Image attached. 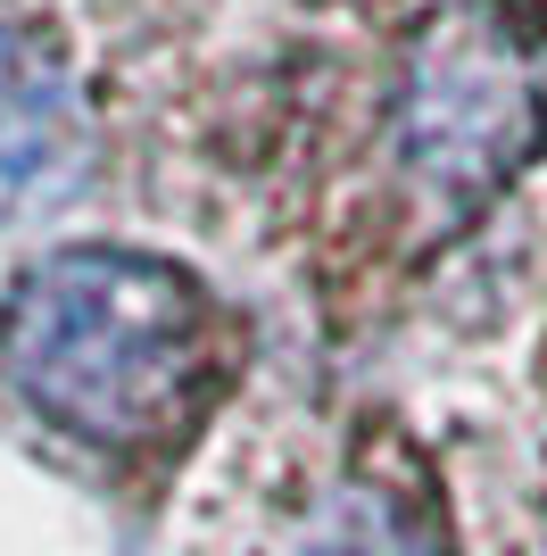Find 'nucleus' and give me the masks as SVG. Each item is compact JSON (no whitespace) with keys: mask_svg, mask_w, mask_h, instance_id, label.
I'll return each instance as SVG.
<instances>
[{"mask_svg":"<svg viewBox=\"0 0 547 556\" xmlns=\"http://www.w3.org/2000/svg\"><path fill=\"white\" fill-rule=\"evenodd\" d=\"M398 166L432 208L465 216L539 150L547 75L531 34L489 0H456L407 42L398 100H390Z\"/></svg>","mask_w":547,"mask_h":556,"instance_id":"obj_2","label":"nucleus"},{"mask_svg":"<svg viewBox=\"0 0 547 556\" xmlns=\"http://www.w3.org/2000/svg\"><path fill=\"white\" fill-rule=\"evenodd\" d=\"M91 159H100V134L67 59L42 34L0 25V216L67 208L91 184Z\"/></svg>","mask_w":547,"mask_h":556,"instance_id":"obj_3","label":"nucleus"},{"mask_svg":"<svg viewBox=\"0 0 547 556\" xmlns=\"http://www.w3.org/2000/svg\"><path fill=\"white\" fill-rule=\"evenodd\" d=\"M291 556H448V548H440V532L398 498V490L348 482L307 515V532H298Z\"/></svg>","mask_w":547,"mask_h":556,"instance_id":"obj_4","label":"nucleus"},{"mask_svg":"<svg viewBox=\"0 0 547 556\" xmlns=\"http://www.w3.org/2000/svg\"><path fill=\"white\" fill-rule=\"evenodd\" d=\"M207 366L200 291L141 250H50L0 307V374L25 407L91 448L175 432Z\"/></svg>","mask_w":547,"mask_h":556,"instance_id":"obj_1","label":"nucleus"}]
</instances>
